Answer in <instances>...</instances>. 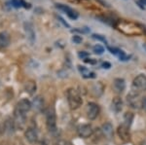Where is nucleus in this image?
Returning a JSON list of instances; mask_svg holds the SVG:
<instances>
[{
    "label": "nucleus",
    "instance_id": "nucleus-30",
    "mask_svg": "<svg viewBox=\"0 0 146 145\" xmlns=\"http://www.w3.org/2000/svg\"><path fill=\"white\" fill-rule=\"evenodd\" d=\"M139 2L142 5H146V0H139Z\"/></svg>",
    "mask_w": 146,
    "mask_h": 145
},
{
    "label": "nucleus",
    "instance_id": "nucleus-17",
    "mask_svg": "<svg viewBox=\"0 0 146 145\" xmlns=\"http://www.w3.org/2000/svg\"><path fill=\"white\" fill-rule=\"evenodd\" d=\"M25 32H27V34L28 39L31 42H33L35 40V33L33 31V28H32L31 24H30V23H25Z\"/></svg>",
    "mask_w": 146,
    "mask_h": 145
},
{
    "label": "nucleus",
    "instance_id": "nucleus-21",
    "mask_svg": "<svg viewBox=\"0 0 146 145\" xmlns=\"http://www.w3.org/2000/svg\"><path fill=\"white\" fill-rule=\"evenodd\" d=\"M93 50H94V52H95V54H96V55H102L103 52H104V48H103L101 45H100V44L94 46Z\"/></svg>",
    "mask_w": 146,
    "mask_h": 145
},
{
    "label": "nucleus",
    "instance_id": "nucleus-15",
    "mask_svg": "<svg viewBox=\"0 0 146 145\" xmlns=\"http://www.w3.org/2000/svg\"><path fill=\"white\" fill-rule=\"evenodd\" d=\"M10 43V38L5 32H0V50L5 49Z\"/></svg>",
    "mask_w": 146,
    "mask_h": 145
},
{
    "label": "nucleus",
    "instance_id": "nucleus-23",
    "mask_svg": "<svg viewBox=\"0 0 146 145\" xmlns=\"http://www.w3.org/2000/svg\"><path fill=\"white\" fill-rule=\"evenodd\" d=\"M72 41L74 42L75 44H80L83 41V38H82L81 36H79V35H74V36L72 37Z\"/></svg>",
    "mask_w": 146,
    "mask_h": 145
},
{
    "label": "nucleus",
    "instance_id": "nucleus-14",
    "mask_svg": "<svg viewBox=\"0 0 146 145\" xmlns=\"http://www.w3.org/2000/svg\"><path fill=\"white\" fill-rule=\"evenodd\" d=\"M101 130H102L103 134L107 137V138H111L113 136V126L110 123H105L101 127Z\"/></svg>",
    "mask_w": 146,
    "mask_h": 145
},
{
    "label": "nucleus",
    "instance_id": "nucleus-4",
    "mask_svg": "<svg viewBox=\"0 0 146 145\" xmlns=\"http://www.w3.org/2000/svg\"><path fill=\"white\" fill-rule=\"evenodd\" d=\"M133 90L138 91V92H145L146 91V76L143 74H139L133 79Z\"/></svg>",
    "mask_w": 146,
    "mask_h": 145
},
{
    "label": "nucleus",
    "instance_id": "nucleus-31",
    "mask_svg": "<svg viewBox=\"0 0 146 145\" xmlns=\"http://www.w3.org/2000/svg\"><path fill=\"white\" fill-rule=\"evenodd\" d=\"M139 145H146V139L142 140V141H141V143Z\"/></svg>",
    "mask_w": 146,
    "mask_h": 145
},
{
    "label": "nucleus",
    "instance_id": "nucleus-22",
    "mask_svg": "<svg viewBox=\"0 0 146 145\" xmlns=\"http://www.w3.org/2000/svg\"><path fill=\"white\" fill-rule=\"evenodd\" d=\"M93 38L94 39H96V40H100L103 43L107 44V41H106V38H105L103 35H100V34H93Z\"/></svg>",
    "mask_w": 146,
    "mask_h": 145
},
{
    "label": "nucleus",
    "instance_id": "nucleus-11",
    "mask_svg": "<svg viewBox=\"0 0 146 145\" xmlns=\"http://www.w3.org/2000/svg\"><path fill=\"white\" fill-rule=\"evenodd\" d=\"M113 89L116 93H122L126 89V82L122 78H116L113 81Z\"/></svg>",
    "mask_w": 146,
    "mask_h": 145
},
{
    "label": "nucleus",
    "instance_id": "nucleus-18",
    "mask_svg": "<svg viewBox=\"0 0 146 145\" xmlns=\"http://www.w3.org/2000/svg\"><path fill=\"white\" fill-rule=\"evenodd\" d=\"M25 91L27 93H30V95L34 93V92L36 91V84H35V82H33V81L27 82L25 85Z\"/></svg>",
    "mask_w": 146,
    "mask_h": 145
},
{
    "label": "nucleus",
    "instance_id": "nucleus-27",
    "mask_svg": "<svg viewBox=\"0 0 146 145\" xmlns=\"http://www.w3.org/2000/svg\"><path fill=\"white\" fill-rule=\"evenodd\" d=\"M58 20H60V23H62V24H63V25H64V26H66V27H70V25H69V24H68V23H67L66 22H65V21H64V20H63V19H62V17H58Z\"/></svg>",
    "mask_w": 146,
    "mask_h": 145
},
{
    "label": "nucleus",
    "instance_id": "nucleus-9",
    "mask_svg": "<svg viewBox=\"0 0 146 145\" xmlns=\"http://www.w3.org/2000/svg\"><path fill=\"white\" fill-rule=\"evenodd\" d=\"M56 7L58 9H60V10L64 12L71 20H76V19L78 18V13L70 8V7H68L67 5H64V4H56Z\"/></svg>",
    "mask_w": 146,
    "mask_h": 145
},
{
    "label": "nucleus",
    "instance_id": "nucleus-10",
    "mask_svg": "<svg viewBox=\"0 0 146 145\" xmlns=\"http://www.w3.org/2000/svg\"><path fill=\"white\" fill-rule=\"evenodd\" d=\"M25 136L30 143H36L38 141V134H37V130L33 128H28L25 132Z\"/></svg>",
    "mask_w": 146,
    "mask_h": 145
},
{
    "label": "nucleus",
    "instance_id": "nucleus-24",
    "mask_svg": "<svg viewBox=\"0 0 146 145\" xmlns=\"http://www.w3.org/2000/svg\"><path fill=\"white\" fill-rule=\"evenodd\" d=\"M84 62H86V64H96V60H94V58H85Z\"/></svg>",
    "mask_w": 146,
    "mask_h": 145
},
{
    "label": "nucleus",
    "instance_id": "nucleus-16",
    "mask_svg": "<svg viewBox=\"0 0 146 145\" xmlns=\"http://www.w3.org/2000/svg\"><path fill=\"white\" fill-rule=\"evenodd\" d=\"M10 4L15 8H22V7H23L25 9H29L31 7L29 3H27L23 0H11Z\"/></svg>",
    "mask_w": 146,
    "mask_h": 145
},
{
    "label": "nucleus",
    "instance_id": "nucleus-26",
    "mask_svg": "<svg viewBox=\"0 0 146 145\" xmlns=\"http://www.w3.org/2000/svg\"><path fill=\"white\" fill-rule=\"evenodd\" d=\"M56 145H72V144L69 141H66V140H60V141L58 142Z\"/></svg>",
    "mask_w": 146,
    "mask_h": 145
},
{
    "label": "nucleus",
    "instance_id": "nucleus-20",
    "mask_svg": "<svg viewBox=\"0 0 146 145\" xmlns=\"http://www.w3.org/2000/svg\"><path fill=\"white\" fill-rule=\"evenodd\" d=\"M133 113H129V112H128V113L125 114V116H124V122L123 123L127 124V125L131 127V122H133Z\"/></svg>",
    "mask_w": 146,
    "mask_h": 145
},
{
    "label": "nucleus",
    "instance_id": "nucleus-2",
    "mask_svg": "<svg viewBox=\"0 0 146 145\" xmlns=\"http://www.w3.org/2000/svg\"><path fill=\"white\" fill-rule=\"evenodd\" d=\"M142 99L140 95V92L131 89V92L127 95V103L129 107L133 109L142 108Z\"/></svg>",
    "mask_w": 146,
    "mask_h": 145
},
{
    "label": "nucleus",
    "instance_id": "nucleus-3",
    "mask_svg": "<svg viewBox=\"0 0 146 145\" xmlns=\"http://www.w3.org/2000/svg\"><path fill=\"white\" fill-rule=\"evenodd\" d=\"M46 125L49 132L52 134L56 132V118L54 109H49L46 113Z\"/></svg>",
    "mask_w": 146,
    "mask_h": 145
},
{
    "label": "nucleus",
    "instance_id": "nucleus-19",
    "mask_svg": "<svg viewBox=\"0 0 146 145\" xmlns=\"http://www.w3.org/2000/svg\"><path fill=\"white\" fill-rule=\"evenodd\" d=\"M33 105L37 110H41V109L43 108V105H44L43 99H42L41 97H36L33 99Z\"/></svg>",
    "mask_w": 146,
    "mask_h": 145
},
{
    "label": "nucleus",
    "instance_id": "nucleus-12",
    "mask_svg": "<svg viewBox=\"0 0 146 145\" xmlns=\"http://www.w3.org/2000/svg\"><path fill=\"white\" fill-rule=\"evenodd\" d=\"M123 106H124V102L121 97H116L112 99L111 107H112V110L114 111L115 113H120V112L123 110Z\"/></svg>",
    "mask_w": 146,
    "mask_h": 145
},
{
    "label": "nucleus",
    "instance_id": "nucleus-13",
    "mask_svg": "<svg viewBox=\"0 0 146 145\" xmlns=\"http://www.w3.org/2000/svg\"><path fill=\"white\" fill-rule=\"evenodd\" d=\"M78 70L82 77L85 79H93L96 78V73L93 71H91L90 69H88L87 67L82 66V65H78Z\"/></svg>",
    "mask_w": 146,
    "mask_h": 145
},
{
    "label": "nucleus",
    "instance_id": "nucleus-6",
    "mask_svg": "<svg viewBox=\"0 0 146 145\" xmlns=\"http://www.w3.org/2000/svg\"><path fill=\"white\" fill-rule=\"evenodd\" d=\"M77 134L81 138H88L94 134L93 127L90 124H82L77 128Z\"/></svg>",
    "mask_w": 146,
    "mask_h": 145
},
{
    "label": "nucleus",
    "instance_id": "nucleus-29",
    "mask_svg": "<svg viewBox=\"0 0 146 145\" xmlns=\"http://www.w3.org/2000/svg\"><path fill=\"white\" fill-rule=\"evenodd\" d=\"M142 108L146 111V97L142 99Z\"/></svg>",
    "mask_w": 146,
    "mask_h": 145
},
{
    "label": "nucleus",
    "instance_id": "nucleus-8",
    "mask_svg": "<svg viewBox=\"0 0 146 145\" xmlns=\"http://www.w3.org/2000/svg\"><path fill=\"white\" fill-rule=\"evenodd\" d=\"M117 134H118L119 137L121 139L125 140V141H128L129 139V126L123 123L117 128Z\"/></svg>",
    "mask_w": 146,
    "mask_h": 145
},
{
    "label": "nucleus",
    "instance_id": "nucleus-5",
    "mask_svg": "<svg viewBox=\"0 0 146 145\" xmlns=\"http://www.w3.org/2000/svg\"><path fill=\"white\" fill-rule=\"evenodd\" d=\"M100 106L95 102H89L86 106V114L90 120H95L96 117L100 115Z\"/></svg>",
    "mask_w": 146,
    "mask_h": 145
},
{
    "label": "nucleus",
    "instance_id": "nucleus-7",
    "mask_svg": "<svg viewBox=\"0 0 146 145\" xmlns=\"http://www.w3.org/2000/svg\"><path fill=\"white\" fill-rule=\"evenodd\" d=\"M31 106H32V103L29 100L27 99H23L18 102L17 105H16L15 112H18V113L25 115V114L31 109Z\"/></svg>",
    "mask_w": 146,
    "mask_h": 145
},
{
    "label": "nucleus",
    "instance_id": "nucleus-32",
    "mask_svg": "<svg viewBox=\"0 0 146 145\" xmlns=\"http://www.w3.org/2000/svg\"><path fill=\"white\" fill-rule=\"evenodd\" d=\"M143 48H144L145 50H146V43H145V44H143Z\"/></svg>",
    "mask_w": 146,
    "mask_h": 145
},
{
    "label": "nucleus",
    "instance_id": "nucleus-25",
    "mask_svg": "<svg viewBox=\"0 0 146 145\" xmlns=\"http://www.w3.org/2000/svg\"><path fill=\"white\" fill-rule=\"evenodd\" d=\"M78 57L83 58V60H85V58H87L89 57V53H86V52H79L78 53Z\"/></svg>",
    "mask_w": 146,
    "mask_h": 145
},
{
    "label": "nucleus",
    "instance_id": "nucleus-1",
    "mask_svg": "<svg viewBox=\"0 0 146 145\" xmlns=\"http://www.w3.org/2000/svg\"><path fill=\"white\" fill-rule=\"evenodd\" d=\"M66 99L70 109H72V110L78 109L82 105V103H83V99H82L81 95L74 88H70L66 91Z\"/></svg>",
    "mask_w": 146,
    "mask_h": 145
},
{
    "label": "nucleus",
    "instance_id": "nucleus-28",
    "mask_svg": "<svg viewBox=\"0 0 146 145\" xmlns=\"http://www.w3.org/2000/svg\"><path fill=\"white\" fill-rule=\"evenodd\" d=\"M101 66L103 67V68H106V69H109L110 67H111V64H109V62H103L102 65Z\"/></svg>",
    "mask_w": 146,
    "mask_h": 145
}]
</instances>
